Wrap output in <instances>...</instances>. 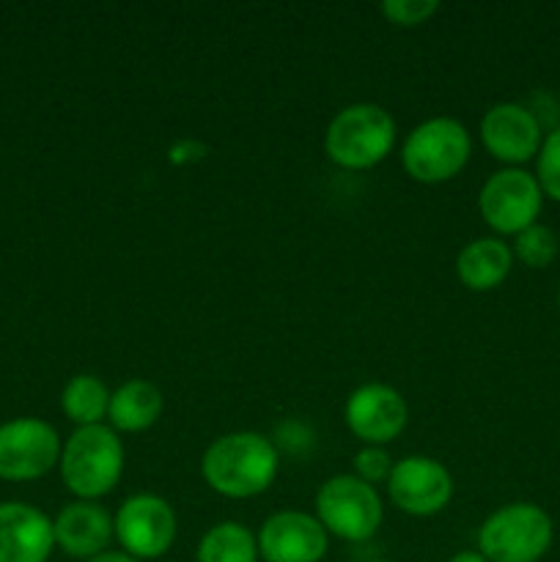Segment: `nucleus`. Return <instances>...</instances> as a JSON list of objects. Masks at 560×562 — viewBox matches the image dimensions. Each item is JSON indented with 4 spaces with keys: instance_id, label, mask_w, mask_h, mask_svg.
I'll return each instance as SVG.
<instances>
[{
    "instance_id": "f257e3e1",
    "label": "nucleus",
    "mask_w": 560,
    "mask_h": 562,
    "mask_svg": "<svg viewBox=\"0 0 560 562\" xmlns=\"http://www.w3.org/2000/svg\"><path fill=\"white\" fill-rule=\"evenodd\" d=\"M278 448L256 431H234L214 439L201 459L203 481L231 499L267 492L278 475Z\"/></svg>"
},
{
    "instance_id": "f03ea898",
    "label": "nucleus",
    "mask_w": 560,
    "mask_h": 562,
    "mask_svg": "<svg viewBox=\"0 0 560 562\" xmlns=\"http://www.w3.org/2000/svg\"><path fill=\"white\" fill-rule=\"evenodd\" d=\"M60 477L75 497L97 503L110 494L124 472V445L119 434L99 426H82L66 439L60 450Z\"/></svg>"
},
{
    "instance_id": "7ed1b4c3",
    "label": "nucleus",
    "mask_w": 560,
    "mask_h": 562,
    "mask_svg": "<svg viewBox=\"0 0 560 562\" xmlns=\"http://www.w3.org/2000/svg\"><path fill=\"white\" fill-rule=\"evenodd\" d=\"M395 143V121L384 108L357 102L340 110L324 132V151L346 170H366L382 162Z\"/></svg>"
},
{
    "instance_id": "20e7f679",
    "label": "nucleus",
    "mask_w": 560,
    "mask_h": 562,
    "mask_svg": "<svg viewBox=\"0 0 560 562\" xmlns=\"http://www.w3.org/2000/svg\"><path fill=\"white\" fill-rule=\"evenodd\" d=\"M555 538L552 519L533 503L494 510L478 532V552L489 562H538Z\"/></svg>"
},
{
    "instance_id": "39448f33",
    "label": "nucleus",
    "mask_w": 560,
    "mask_h": 562,
    "mask_svg": "<svg viewBox=\"0 0 560 562\" xmlns=\"http://www.w3.org/2000/svg\"><path fill=\"white\" fill-rule=\"evenodd\" d=\"M472 151L470 132L450 115H437L410 132L401 148V165L423 184L450 181L467 165Z\"/></svg>"
},
{
    "instance_id": "423d86ee",
    "label": "nucleus",
    "mask_w": 560,
    "mask_h": 562,
    "mask_svg": "<svg viewBox=\"0 0 560 562\" xmlns=\"http://www.w3.org/2000/svg\"><path fill=\"white\" fill-rule=\"evenodd\" d=\"M382 499L371 483L357 475H335L316 492V519L327 536L368 541L382 525Z\"/></svg>"
},
{
    "instance_id": "0eeeda50",
    "label": "nucleus",
    "mask_w": 560,
    "mask_h": 562,
    "mask_svg": "<svg viewBox=\"0 0 560 562\" xmlns=\"http://www.w3.org/2000/svg\"><path fill=\"white\" fill-rule=\"evenodd\" d=\"M544 206V192L536 176L522 168H505L489 176L478 195V209L489 228L516 236L536 225Z\"/></svg>"
},
{
    "instance_id": "6e6552de",
    "label": "nucleus",
    "mask_w": 560,
    "mask_h": 562,
    "mask_svg": "<svg viewBox=\"0 0 560 562\" xmlns=\"http://www.w3.org/2000/svg\"><path fill=\"white\" fill-rule=\"evenodd\" d=\"M60 439L38 417H16L0 426V477L36 481L60 461Z\"/></svg>"
},
{
    "instance_id": "1a4fd4ad",
    "label": "nucleus",
    "mask_w": 560,
    "mask_h": 562,
    "mask_svg": "<svg viewBox=\"0 0 560 562\" xmlns=\"http://www.w3.org/2000/svg\"><path fill=\"white\" fill-rule=\"evenodd\" d=\"M115 538L135 560H157L173 547L176 514L157 494H135L124 499L113 519Z\"/></svg>"
},
{
    "instance_id": "9d476101",
    "label": "nucleus",
    "mask_w": 560,
    "mask_h": 562,
    "mask_svg": "<svg viewBox=\"0 0 560 562\" xmlns=\"http://www.w3.org/2000/svg\"><path fill=\"white\" fill-rule=\"evenodd\" d=\"M388 492L395 508L410 516H434L453 497V477L428 456H406L395 461L388 477Z\"/></svg>"
},
{
    "instance_id": "9b49d317",
    "label": "nucleus",
    "mask_w": 560,
    "mask_h": 562,
    "mask_svg": "<svg viewBox=\"0 0 560 562\" xmlns=\"http://www.w3.org/2000/svg\"><path fill=\"white\" fill-rule=\"evenodd\" d=\"M406 401L390 384H362L349 395L344 406V420L349 431L366 445L382 448L393 442L406 428Z\"/></svg>"
},
{
    "instance_id": "f8f14e48",
    "label": "nucleus",
    "mask_w": 560,
    "mask_h": 562,
    "mask_svg": "<svg viewBox=\"0 0 560 562\" xmlns=\"http://www.w3.org/2000/svg\"><path fill=\"white\" fill-rule=\"evenodd\" d=\"M327 547L322 521L302 510H280L258 532V558L264 562H318Z\"/></svg>"
},
{
    "instance_id": "ddd939ff",
    "label": "nucleus",
    "mask_w": 560,
    "mask_h": 562,
    "mask_svg": "<svg viewBox=\"0 0 560 562\" xmlns=\"http://www.w3.org/2000/svg\"><path fill=\"white\" fill-rule=\"evenodd\" d=\"M481 140L494 159L522 165L541 148V124L536 115L516 102H500L481 119Z\"/></svg>"
},
{
    "instance_id": "4468645a",
    "label": "nucleus",
    "mask_w": 560,
    "mask_h": 562,
    "mask_svg": "<svg viewBox=\"0 0 560 562\" xmlns=\"http://www.w3.org/2000/svg\"><path fill=\"white\" fill-rule=\"evenodd\" d=\"M55 549L53 521L27 503H0V562H47Z\"/></svg>"
},
{
    "instance_id": "2eb2a0df",
    "label": "nucleus",
    "mask_w": 560,
    "mask_h": 562,
    "mask_svg": "<svg viewBox=\"0 0 560 562\" xmlns=\"http://www.w3.org/2000/svg\"><path fill=\"white\" fill-rule=\"evenodd\" d=\"M55 547L64 549L69 558L91 560L108 552V543L113 541L115 527L113 516L97 503L77 499L66 505L53 521Z\"/></svg>"
},
{
    "instance_id": "dca6fc26",
    "label": "nucleus",
    "mask_w": 560,
    "mask_h": 562,
    "mask_svg": "<svg viewBox=\"0 0 560 562\" xmlns=\"http://www.w3.org/2000/svg\"><path fill=\"white\" fill-rule=\"evenodd\" d=\"M514 267V250L497 236H481L461 247L456 258V274L470 291H492L508 278Z\"/></svg>"
},
{
    "instance_id": "f3484780",
    "label": "nucleus",
    "mask_w": 560,
    "mask_h": 562,
    "mask_svg": "<svg viewBox=\"0 0 560 562\" xmlns=\"http://www.w3.org/2000/svg\"><path fill=\"white\" fill-rule=\"evenodd\" d=\"M159 415H163V393L146 379H132L110 395L108 417L115 431H146L159 420Z\"/></svg>"
},
{
    "instance_id": "a211bd4d",
    "label": "nucleus",
    "mask_w": 560,
    "mask_h": 562,
    "mask_svg": "<svg viewBox=\"0 0 560 562\" xmlns=\"http://www.w3.org/2000/svg\"><path fill=\"white\" fill-rule=\"evenodd\" d=\"M110 390L102 379L91 376V373H80V376L69 379L60 393V406H64L66 417L82 426H99L108 417L110 409Z\"/></svg>"
},
{
    "instance_id": "6ab92c4d",
    "label": "nucleus",
    "mask_w": 560,
    "mask_h": 562,
    "mask_svg": "<svg viewBox=\"0 0 560 562\" xmlns=\"http://www.w3.org/2000/svg\"><path fill=\"white\" fill-rule=\"evenodd\" d=\"M198 562H258V538L239 521L214 525L198 543Z\"/></svg>"
},
{
    "instance_id": "aec40b11",
    "label": "nucleus",
    "mask_w": 560,
    "mask_h": 562,
    "mask_svg": "<svg viewBox=\"0 0 560 562\" xmlns=\"http://www.w3.org/2000/svg\"><path fill=\"white\" fill-rule=\"evenodd\" d=\"M558 236L547 225H530L522 234H516L514 239V256L519 258L525 267L530 269H544L558 258Z\"/></svg>"
},
{
    "instance_id": "412c9836",
    "label": "nucleus",
    "mask_w": 560,
    "mask_h": 562,
    "mask_svg": "<svg viewBox=\"0 0 560 562\" xmlns=\"http://www.w3.org/2000/svg\"><path fill=\"white\" fill-rule=\"evenodd\" d=\"M536 181L541 192L560 203V126L544 137L536 154Z\"/></svg>"
},
{
    "instance_id": "4be33fe9",
    "label": "nucleus",
    "mask_w": 560,
    "mask_h": 562,
    "mask_svg": "<svg viewBox=\"0 0 560 562\" xmlns=\"http://www.w3.org/2000/svg\"><path fill=\"white\" fill-rule=\"evenodd\" d=\"M437 9V0H384L382 3V14L395 25H421Z\"/></svg>"
},
{
    "instance_id": "5701e85b",
    "label": "nucleus",
    "mask_w": 560,
    "mask_h": 562,
    "mask_svg": "<svg viewBox=\"0 0 560 562\" xmlns=\"http://www.w3.org/2000/svg\"><path fill=\"white\" fill-rule=\"evenodd\" d=\"M355 470H357V477L371 483V486L373 483H388L390 472H393V459H390L384 448L366 445V448L355 456Z\"/></svg>"
},
{
    "instance_id": "b1692460",
    "label": "nucleus",
    "mask_w": 560,
    "mask_h": 562,
    "mask_svg": "<svg viewBox=\"0 0 560 562\" xmlns=\"http://www.w3.org/2000/svg\"><path fill=\"white\" fill-rule=\"evenodd\" d=\"M86 562H141V560L130 558L126 552H104V554H99V558H91Z\"/></svg>"
},
{
    "instance_id": "393cba45",
    "label": "nucleus",
    "mask_w": 560,
    "mask_h": 562,
    "mask_svg": "<svg viewBox=\"0 0 560 562\" xmlns=\"http://www.w3.org/2000/svg\"><path fill=\"white\" fill-rule=\"evenodd\" d=\"M448 562H489V560L483 558L481 552H459V554H453Z\"/></svg>"
},
{
    "instance_id": "a878e982",
    "label": "nucleus",
    "mask_w": 560,
    "mask_h": 562,
    "mask_svg": "<svg viewBox=\"0 0 560 562\" xmlns=\"http://www.w3.org/2000/svg\"><path fill=\"white\" fill-rule=\"evenodd\" d=\"M366 562H390V560H366Z\"/></svg>"
},
{
    "instance_id": "bb28decb",
    "label": "nucleus",
    "mask_w": 560,
    "mask_h": 562,
    "mask_svg": "<svg viewBox=\"0 0 560 562\" xmlns=\"http://www.w3.org/2000/svg\"><path fill=\"white\" fill-rule=\"evenodd\" d=\"M558 305H560V291H558Z\"/></svg>"
}]
</instances>
